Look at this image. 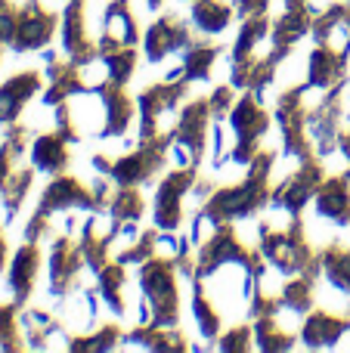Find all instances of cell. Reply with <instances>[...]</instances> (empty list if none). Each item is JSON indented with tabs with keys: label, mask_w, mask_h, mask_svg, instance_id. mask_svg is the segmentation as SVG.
I'll list each match as a JSON object with an SVG mask.
<instances>
[{
	"label": "cell",
	"mask_w": 350,
	"mask_h": 353,
	"mask_svg": "<svg viewBox=\"0 0 350 353\" xmlns=\"http://www.w3.org/2000/svg\"><path fill=\"white\" fill-rule=\"evenodd\" d=\"M192 183V174H174L165 180V186L158 189V201H155V214H158L161 226H177L180 220V195L186 192V186Z\"/></svg>",
	"instance_id": "1"
},
{
	"label": "cell",
	"mask_w": 350,
	"mask_h": 353,
	"mask_svg": "<svg viewBox=\"0 0 350 353\" xmlns=\"http://www.w3.org/2000/svg\"><path fill=\"white\" fill-rule=\"evenodd\" d=\"M344 329L347 319H332L329 313H316V316H310L304 338H307V344H332Z\"/></svg>",
	"instance_id": "7"
},
{
	"label": "cell",
	"mask_w": 350,
	"mask_h": 353,
	"mask_svg": "<svg viewBox=\"0 0 350 353\" xmlns=\"http://www.w3.org/2000/svg\"><path fill=\"white\" fill-rule=\"evenodd\" d=\"M245 338H251V335H248V329H236L233 335L223 341V347H227V350H242V347H248Z\"/></svg>",
	"instance_id": "11"
},
{
	"label": "cell",
	"mask_w": 350,
	"mask_h": 353,
	"mask_svg": "<svg viewBox=\"0 0 350 353\" xmlns=\"http://www.w3.org/2000/svg\"><path fill=\"white\" fill-rule=\"evenodd\" d=\"M149 6H158V0H149Z\"/></svg>",
	"instance_id": "13"
},
{
	"label": "cell",
	"mask_w": 350,
	"mask_h": 353,
	"mask_svg": "<svg viewBox=\"0 0 350 353\" xmlns=\"http://www.w3.org/2000/svg\"><path fill=\"white\" fill-rule=\"evenodd\" d=\"M34 165L43 171H59L65 165V140L62 137H41L34 146Z\"/></svg>",
	"instance_id": "8"
},
{
	"label": "cell",
	"mask_w": 350,
	"mask_h": 353,
	"mask_svg": "<svg viewBox=\"0 0 350 353\" xmlns=\"http://www.w3.org/2000/svg\"><path fill=\"white\" fill-rule=\"evenodd\" d=\"M37 261H41V254H37L34 245H25L16 254V263H12V273H10V285L16 288L19 301L31 292V279H34V273H37Z\"/></svg>",
	"instance_id": "5"
},
{
	"label": "cell",
	"mask_w": 350,
	"mask_h": 353,
	"mask_svg": "<svg viewBox=\"0 0 350 353\" xmlns=\"http://www.w3.org/2000/svg\"><path fill=\"white\" fill-rule=\"evenodd\" d=\"M229 22V10L220 0H198L196 3V25L205 31H220Z\"/></svg>",
	"instance_id": "9"
},
{
	"label": "cell",
	"mask_w": 350,
	"mask_h": 353,
	"mask_svg": "<svg viewBox=\"0 0 350 353\" xmlns=\"http://www.w3.org/2000/svg\"><path fill=\"white\" fill-rule=\"evenodd\" d=\"M136 37V28H134V19L127 12V3L118 0V3L109 6L105 12V43H118V47H130Z\"/></svg>",
	"instance_id": "4"
},
{
	"label": "cell",
	"mask_w": 350,
	"mask_h": 353,
	"mask_svg": "<svg viewBox=\"0 0 350 353\" xmlns=\"http://www.w3.org/2000/svg\"><path fill=\"white\" fill-rule=\"evenodd\" d=\"M183 41H186L183 25L174 16H167L152 25V31H149V37H146V53H149V59H161L165 53L183 47Z\"/></svg>",
	"instance_id": "2"
},
{
	"label": "cell",
	"mask_w": 350,
	"mask_h": 353,
	"mask_svg": "<svg viewBox=\"0 0 350 353\" xmlns=\"http://www.w3.org/2000/svg\"><path fill=\"white\" fill-rule=\"evenodd\" d=\"M37 90V74H19L0 87V121H12L22 109V103Z\"/></svg>",
	"instance_id": "3"
},
{
	"label": "cell",
	"mask_w": 350,
	"mask_h": 353,
	"mask_svg": "<svg viewBox=\"0 0 350 353\" xmlns=\"http://www.w3.org/2000/svg\"><path fill=\"white\" fill-rule=\"evenodd\" d=\"M3 257H6V242L0 239V267H3Z\"/></svg>",
	"instance_id": "12"
},
{
	"label": "cell",
	"mask_w": 350,
	"mask_h": 353,
	"mask_svg": "<svg viewBox=\"0 0 350 353\" xmlns=\"http://www.w3.org/2000/svg\"><path fill=\"white\" fill-rule=\"evenodd\" d=\"M347 180H332L326 189L320 192V214L335 220H344L350 214V192L344 189Z\"/></svg>",
	"instance_id": "6"
},
{
	"label": "cell",
	"mask_w": 350,
	"mask_h": 353,
	"mask_svg": "<svg viewBox=\"0 0 350 353\" xmlns=\"http://www.w3.org/2000/svg\"><path fill=\"white\" fill-rule=\"evenodd\" d=\"M214 56H217V47L192 50V53L186 56V65H183L186 78H208V68H211V62H214Z\"/></svg>",
	"instance_id": "10"
}]
</instances>
